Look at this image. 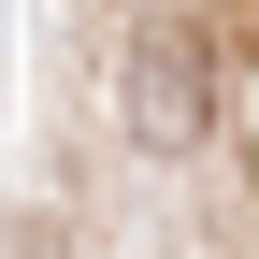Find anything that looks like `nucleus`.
<instances>
[{
	"label": "nucleus",
	"mask_w": 259,
	"mask_h": 259,
	"mask_svg": "<svg viewBox=\"0 0 259 259\" xmlns=\"http://www.w3.org/2000/svg\"><path fill=\"white\" fill-rule=\"evenodd\" d=\"M202 115V72H187V58H144V130H187Z\"/></svg>",
	"instance_id": "1"
}]
</instances>
